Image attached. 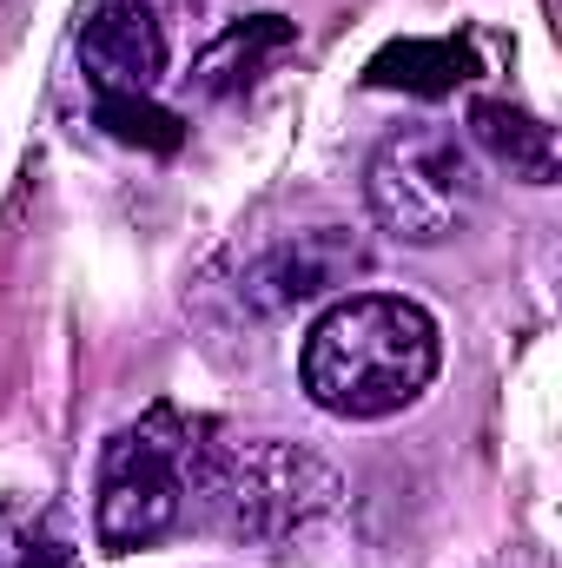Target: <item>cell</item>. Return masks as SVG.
<instances>
[{"instance_id": "1", "label": "cell", "mask_w": 562, "mask_h": 568, "mask_svg": "<svg viewBox=\"0 0 562 568\" xmlns=\"http://www.w3.org/2000/svg\"><path fill=\"white\" fill-rule=\"evenodd\" d=\"M436 364H443V337H436V317L418 297L351 291L311 324L298 377L324 417L384 424V417L411 410L436 384Z\"/></svg>"}, {"instance_id": "2", "label": "cell", "mask_w": 562, "mask_h": 568, "mask_svg": "<svg viewBox=\"0 0 562 568\" xmlns=\"http://www.w3.org/2000/svg\"><path fill=\"white\" fill-rule=\"evenodd\" d=\"M338 469L298 443L245 436V443H192L185 503L205 509L212 529L239 542H291L338 516Z\"/></svg>"}, {"instance_id": "3", "label": "cell", "mask_w": 562, "mask_h": 568, "mask_svg": "<svg viewBox=\"0 0 562 568\" xmlns=\"http://www.w3.org/2000/svg\"><path fill=\"white\" fill-rule=\"evenodd\" d=\"M476 159L470 145L443 126H404L378 145L371 172H364V199H371V219L404 239V245H443L470 225L476 212Z\"/></svg>"}, {"instance_id": "4", "label": "cell", "mask_w": 562, "mask_h": 568, "mask_svg": "<svg viewBox=\"0 0 562 568\" xmlns=\"http://www.w3.org/2000/svg\"><path fill=\"white\" fill-rule=\"evenodd\" d=\"M185 463H192V429H179L165 410L107 436L100 489H93V536H100L107 556L152 549L159 536L179 529V516H185Z\"/></svg>"}, {"instance_id": "5", "label": "cell", "mask_w": 562, "mask_h": 568, "mask_svg": "<svg viewBox=\"0 0 562 568\" xmlns=\"http://www.w3.org/2000/svg\"><path fill=\"white\" fill-rule=\"evenodd\" d=\"M364 265H371L364 245H358L351 232H338V225H324V232H291V239L252 252V258L239 265L232 297H239L245 317H284V311H298V304H311V297L351 284Z\"/></svg>"}, {"instance_id": "6", "label": "cell", "mask_w": 562, "mask_h": 568, "mask_svg": "<svg viewBox=\"0 0 562 568\" xmlns=\"http://www.w3.org/2000/svg\"><path fill=\"white\" fill-rule=\"evenodd\" d=\"M80 67L93 80V100L107 93H145L172 67V27L152 20L140 0H100L80 27Z\"/></svg>"}, {"instance_id": "7", "label": "cell", "mask_w": 562, "mask_h": 568, "mask_svg": "<svg viewBox=\"0 0 562 568\" xmlns=\"http://www.w3.org/2000/svg\"><path fill=\"white\" fill-rule=\"evenodd\" d=\"M470 140L483 145L510 179H523V185H556V172H562L556 133H550L530 106H510V100H470Z\"/></svg>"}, {"instance_id": "8", "label": "cell", "mask_w": 562, "mask_h": 568, "mask_svg": "<svg viewBox=\"0 0 562 568\" xmlns=\"http://www.w3.org/2000/svg\"><path fill=\"white\" fill-rule=\"evenodd\" d=\"M298 40V27L284 20V13H252V20H239V27H225L205 53H199V67H192V87L199 93H212V100H225V93H245L272 60H279L284 47Z\"/></svg>"}, {"instance_id": "9", "label": "cell", "mask_w": 562, "mask_h": 568, "mask_svg": "<svg viewBox=\"0 0 562 568\" xmlns=\"http://www.w3.org/2000/svg\"><path fill=\"white\" fill-rule=\"evenodd\" d=\"M0 568H87L73 549V529L47 503H0Z\"/></svg>"}, {"instance_id": "10", "label": "cell", "mask_w": 562, "mask_h": 568, "mask_svg": "<svg viewBox=\"0 0 562 568\" xmlns=\"http://www.w3.org/2000/svg\"><path fill=\"white\" fill-rule=\"evenodd\" d=\"M470 80V53L456 40H398L371 60V87H411V93H450Z\"/></svg>"}, {"instance_id": "11", "label": "cell", "mask_w": 562, "mask_h": 568, "mask_svg": "<svg viewBox=\"0 0 562 568\" xmlns=\"http://www.w3.org/2000/svg\"><path fill=\"white\" fill-rule=\"evenodd\" d=\"M100 126H107L113 140L152 145V152H172V145H179V120L159 113L145 93H107V100H100Z\"/></svg>"}, {"instance_id": "12", "label": "cell", "mask_w": 562, "mask_h": 568, "mask_svg": "<svg viewBox=\"0 0 562 568\" xmlns=\"http://www.w3.org/2000/svg\"><path fill=\"white\" fill-rule=\"evenodd\" d=\"M140 7L152 13V20H165V27H172V20H185V13H199L205 0H140Z\"/></svg>"}]
</instances>
